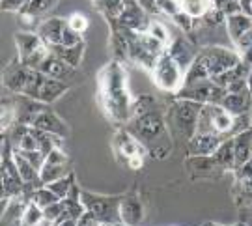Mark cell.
I'll return each mask as SVG.
<instances>
[{"instance_id": "cell-11", "label": "cell", "mask_w": 252, "mask_h": 226, "mask_svg": "<svg viewBox=\"0 0 252 226\" xmlns=\"http://www.w3.org/2000/svg\"><path fill=\"white\" fill-rule=\"evenodd\" d=\"M67 174H71L69 157L63 154L60 148H54L53 152L45 157V164L39 170V178L43 181V185H49V183L60 180V178H65Z\"/></svg>"}, {"instance_id": "cell-33", "label": "cell", "mask_w": 252, "mask_h": 226, "mask_svg": "<svg viewBox=\"0 0 252 226\" xmlns=\"http://www.w3.org/2000/svg\"><path fill=\"white\" fill-rule=\"evenodd\" d=\"M73 185H75V174H67L65 178H60V180H56V181H53V183H49L47 187L53 191L54 194L58 196L60 200H63L69 193H71V189H73Z\"/></svg>"}, {"instance_id": "cell-42", "label": "cell", "mask_w": 252, "mask_h": 226, "mask_svg": "<svg viewBox=\"0 0 252 226\" xmlns=\"http://www.w3.org/2000/svg\"><path fill=\"white\" fill-rule=\"evenodd\" d=\"M54 226H77V221H75V219H67V221H63V223L54 225Z\"/></svg>"}, {"instance_id": "cell-20", "label": "cell", "mask_w": 252, "mask_h": 226, "mask_svg": "<svg viewBox=\"0 0 252 226\" xmlns=\"http://www.w3.org/2000/svg\"><path fill=\"white\" fill-rule=\"evenodd\" d=\"M230 114L234 116H243L249 112L252 105V94L251 90H243L237 92V94H226L222 103H220Z\"/></svg>"}, {"instance_id": "cell-18", "label": "cell", "mask_w": 252, "mask_h": 226, "mask_svg": "<svg viewBox=\"0 0 252 226\" xmlns=\"http://www.w3.org/2000/svg\"><path fill=\"white\" fill-rule=\"evenodd\" d=\"M120 217L126 226H138L144 219V206L135 193H127L122 198Z\"/></svg>"}, {"instance_id": "cell-36", "label": "cell", "mask_w": 252, "mask_h": 226, "mask_svg": "<svg viewBox=\"0 0 252 226\" xmlns=\"http://www.w3.org/2000/svg\"><path fill=\"white\" fill-rule=\"evenodd\" d=\"M43 215H45V223H49V225H56V223H58V219L63 215L62 200H60V202H56V204H51L49 208L43 209Z\"/></svg>"}, {"instance_id": "cell-31", "label": "cell", "mask_w": 252, "mask_h": 226, "mask_svg": "<svg viewBox=\"0 0 252 226\" xmlns=\"http://www.w3.org/2000/svg\"><path fill=\"white\" fill-rule=\"evenodd\" d=\"M45 225V215H43V209L39 208L34 202H28L27 209L23 213L21 219V226H43Z\"/></svg>"}, {"instance_id": "cell-28", "label": "cell", "mask_w": 252, "mask_h": 226, "mask_svg": "<svg viewBox=\"0 0 252 226\" xmlns=\"http://www.w3.org/2000/svg\"><path fill=\"white\" fill-rule=\"evenodd\" d=\"M237 208H247L252 204V180H237L232 191Z\"/></svg>"}, {"instance_id": "cell-41", "label": "cell", "mask_w": 252, "mask_h": 226, "mask_svg": "<svg viewBox=\"0 0 252 226\" xmlns=\"http://www.w3.org/2000/svg\"><path fill=\"white\" fill-rule=\"evenodd\" d=\"M127 164H129L131 170L142 168V164H144V155H133V157H129V159H127Z\"/></svg>"}, {"instance_id": "cell-30", "label": "cell", "mask_w": 252, "mask_h": 226, "mask_svg": "<svg viewBox=\"0 0 252 226\" xmlns=\"http://www.w3.org/2000/svg\"><path fill=\"white\" fill-rule=\"evenodd\" d=\"M15 122H17V112H15L13 97H2V116H0V129H2V133L9 131Z\"/></svg>"}, {"instance_id": "cell-14", "label": "cell", "mask_w": 252, "mask_h": 226, "mask_svg": "<svg viewBox=\"0 0 252 226\" xmlns=\"http://www.w3.org/2000/svg\"><path fill=\"white\" fill-rule=\"evenodd\" d=\"M13 103H15V112H17V122L15 124H23V126H30V127L36 122V118L49 107L45 103L32 99V97H27L23 94H15Z\"/></svg>"}, {"instance_id": "cell-24", "label": "cell", "mask_w": 252, "mask_h": 226, "mask_svg": "<svg viewBox=\"0 0 252 226\" xmlns=\"http://www.w3.org/2000/svg\"><path fill=\"white\" fill-rule=\"evenodd\" d=\"M235 142V168H239L241 164L251 161L252 155V129L243 131L237 136H234Z\"/></svg>"}, {"instance_id": "cell-38", "label": "cell", "mask_w": 252, "mask_h": 226, "mask_svg": "<svg viewBox=\"0 0 252 226\" xmlns=\"http://www.w3.org/2000/svg\"><path fill=\"white\" fill-rule=\"evenodd\" d=\"M172 21H174V25L183 28V32H192V28H194V17H190L189 13H185V11H178L172 17Z\"/></svg>"}, {"instance_id": "cell-22", "label": "cell", "mask_w": 252, "mask_h": 226, "mask_svg": "<svg viewBox=\"0 0 252 226\" xmlns=\"http://www.w3.org/2000/svg\"><path fill=\"white\" fill-rule=\"evenodd\" d=\"M84 49H86V43H84V41L77 43V45H71V47H63V45H51L49 47V51H51L54 56L62 58L63 62L73 65V67H77V69H79V65H81V62H82Z\"/></svg>"}, {"instance_id": "cell-17", "label": "cell", "mask_w": 252, "mask_h": 226, "mask_svg": "<svg viewBox=\"0 0 252 226\" xmlns=\"http://www.w3.org/2000/svg\"><path fill=\"white\" fill-rule=\"evenodd\" d=\"M112 148H114V152L116 155L122 159H127L129 157H133V155H146V148L138 140H136L135 136L129 133V129H118L116 133H114V138H112Z\"/></svg>"}, {"instance_id": "cell-25", "label": "cell", "mask_w": 252, "mask_h": 226, "mask_svg": "<svg viewBox=\"0 0 252 226\" xmlns=\"http://www.w3.org/2000/svg\"><path fill=\"white\" fill-rule=\"evenodd\" d=\"M217 159V163L220 164L222 168H230L235 170V142L234 138H226L222 144L219 146V150L213 155Z\"/></svg>"}, {"instance_id": "cell-45", "label": "cell", "mask_w": 252, "mask_h": 226, "mask_svg": "<svg viewBox=\"0 0 252 226\" xmlns=\"http://www.w3.org/2000/svg\"><path fill=\"white\" fill-rule=\"evenodd\" d=\"M251 161H252V155H251Z\"/></svg>"}, {"instance_id": "cell-23", "label": "cell", "mask_w": 252, "mask_h": 226, "mask_svg": "<svg viewBox=\"0 0 252 226\" xmlns=\"http://www.w3.org/2000/svg\"><path fill=\"white\" fill-rule=\"evenodd\" d=\"M226 28H228V36L230 39L237 43L241 37L249 32L252 28V17L251 15H247V13H235V15H230V17L226 19Z\"/></svg>"}, {"instance_id": "cell-26", "label": "cell", "mask_w": 252, "mask_h": 226, "mask_svg": "<svg viewBox=\"0 0 252 226\" xmlns=\"http://www.w3.org/2000/svg\"><path fill=\"white\" fill-rule=\"evenodd\" d=\"M92 4L103 17L107 19V23H112L122 13L126 0H92Z\"/></svg>"}, {"instance_id": "cell-2", "label": "cell", "mask_w": 252, "mask_h": 226, "mask_svg": "<svg viewBox=\"0 0 252 226\" xmlns=\"http://www.w3.org/2000/svg\"><path fill=\"white\" fill-rule=\"evenodd\" d=\"M126 127L153 159H164L170 154V133L162 105L133 114Z\"/></svg>"}, {"instance_id": "cell-1", "label": "cell", "mask_w": 252, "mask_h": 226, "mask_svg": "<svg viewBox=\"0 0 252 226\" xmlns=\"http://www.w3.org/2000/svg\"><path fill=\"white\" fill-rule=\"evenodd\" d=\"M133 101L127 86L126 65L110 60L97 75V103L101 110L110 122L126 126L131 120Z\"/></svg>"}, {"instance_id": "cell-8", "label": "cell", "mask_w": 252, "mask_h": 226, "mask_svg": "<svg viewBox=\"0 0 252 226\" xmlns=\"http://www.w3.org/2000/svg\"><path fill=\"white\" fill-rule=\"evenodd\" d=\"M82 204L86 211L94 213L99 223H122L120 217V206H122V194L118 196H103V194H94L88 191L81 193Z\"/></svg>"}, {"instance_id": "cell-3", "label": "cell", "mask_w": 252, "mask_h": 226, "mask_svg": "<svg viewBox=\"0 0 252 226\" xmlns=\"http://www.w3.org/2000/svg\"><path fill=\"white\" fill-rule=\"evenodd\" d=\"M202 103L190 99H178L170 105L168 109V116L166 122L174 127V131H178V135L187 138L189 142L192 136L196 135V129H198V116L200 110H202Z\"/></svg>"}, {"instance_id": "cell-19", "label": "cell", "mask_w": 252, "mask_h": 226, "mask_svg": "<svg viewBox=\"0 0 252 226\" xmlns=\"http://www.w3.org/2000/svg\"><path fill=\"white\" fill-rule=\"evenodd\" d=\"M32 127L36 129H41L45 133H51V135H58V136H67L69 135V127L63 122L62 118L58 116L53 109L47 107L39 116L36 118V122L32 124Z\"/></svg>"}, {"instance_id": "cell-15", "label": "cell", "mask_w": 252, "mask_h": 226, "mask_svg": "<svg viewBox=\"0 0 252 226\" xmlns=\"http://www.w3.org/2000/svg\"><path fill=\"white\" fill-rule=\"evenodd\" d=\"M168 55L181 65V69L187 73V69L190 67V64L196 60V45L194 41H190L189 37L178 36L176 39H172L170 45H168Z\"/></svg>"}, {"instance_id": "cell-10", "label": "cell", "mask_w": 252, "mask_h": 226, "mask_svg": "<svg viewBox=\"0 0 252 226\" xmlns=\"http://www.w3.org/2000/svg\"><path fill=\"white\" fill-rule=\"evenodd\" d=\"M152 21V15L138 4V0H126L122 13L118 15L116 21H112L108 25H116L120 28L131 30V32H148Z\"/></svg>"}, {"instance_id": "cell-37", "label": "cell", "mask_w": 252, "mask_h": 226, "mask_svg": "<svg viewBox=\"0 0 252 226\" xmlns=\"http://www.w3.org/2000/svg\"><path fill=\"white\" fill-rule=\"evenodd\" d=\"M67 25L77 32V34H84L86 30H88V19L84 17L82 13H71L69 17H67Z\"/></svg>"}, {"instance_id": "cell-27", "label": "cell", "mask_w": 252, "mask_h": 226, "mask_svg": "<svg viewBox=\"0 0 252 226\" xmlns=\"http://www.w3.org/2000/svg\"><path fill=\"white\" fill-rule=\"evenodd\" d=\"M187 168L192 174H211L215 172V168H222V166L217 163L213 155H207V157H189Z\"/></svg>"}, {"instance_id": "cell-5", "label": "cell", "mask_w": 252, "mask_h": 226, "mask_svg": "<svg viewBox=\"0 0 252 226\" xmlns=\"http://www.w3.org/2000/svg\"><path fill=\"white\" fill-rule=\"evenodd\" d=\"M37 36L45 41L47 47L51 45L71 47L84 41L81 34H77L67 25V19H62V17H49L45 21H41L39 27H37Z\"/></svg>"}, {"instance_id": "cell-29", "label": "cell", "mask_w": 252, "mask_h": 226, "mask_svg": "<svg viewBox=\"0 0 252 226\" xmlns=\"http://www.w3.org/2000/svg\"><path fill=\"white\" fill-rule=\"evenodd\" d=\"M181 11L189 13L190 17L200 19L213 8V0H178Z\"/></svg>"}, {"instance_id": "cell-6", "label": "cell", "mask_w": 252, "mask_h": 226, "mask_svg": "<svg viewBox=\"0 0 252 226\" xmlns=\"http://www.w3.org/2000/svg\"><path fill=\"white\" fill-rule=\"evenodd\" d=\"M15 45H17V58L30 69H39L43 60L51 55L49 47L37 36V32H17Z\"/></svg>"}, {"instance_id": "cell-4", "label": "cell", "mask_w": 252, "mask_h": 226, "mask_svg": "<svg viewBox=\"0 0 252 226\" xmlns=\"http://www.w3.org/2000/svg\"><path fill=\"white\" fill-rule=\"evenodd\" d=\"M69 88H71V84H67V82H63V81H56V79H51V77H47L45 73L37 71V69H32L27 88L23 90V96L49 105V103L56 101L58 97H62Z\"/></svg>"}, {"instance_id": "cell-40", "label": "cell", "mask_w": 252, "mask_h": 226, "mask_svg": "<svg viewBox=\"0 0 252 226\" xmlns=\"http://www.w3.org/2000/svg\"><path fill=\"white\" fill-rule=\"evenodd\" d=\"M239 221L245 223V225L252 226V204L251 206H247V208L239 209Z\"/></svg>"}, {"instance_id": "cell-13", "label": "cell", "mask_w": 252, "mask_h": 226, "mask_svg": "<svg viewBox=\"0 0 252 226\" xmlns=\"http://www.w3.org/2000/svg\"><path fill=\"white\" fill-rule=\"evenodd\" d=\"M37 71L45 73L47 77L56 79V81L67 82V84H73V82H77L79 79H81V75H79V69H77V67H73V65H69V64H65L62 58L54 56L53 53L43 60V64L39 65Z\"/></svg>"}, {"instance_id": "cell-44", "label": "cell", "mask_w": 252, "mask_h": 226, "mask_svg": "<svg viewBox=\"0 0 252 226\" xmlns=\"http://www.w3.org/2000/svg\"><path fill=\"white\" fill-rule=\"evenodd\" d=\"M251 126H252V116H251Z\"/></svg>"}, {"instance_id": "cell-21", "label": "cell", "mask_w": 252, "mask_h": 226, "mask_svg": "<svg viewBox=\"0 0 252 226\" xmlns=\"http://www.w3.org/2000/svg\"><path fill=\"white\" fill-rule=\"evenodd\" d=\"M211 107V126L217 135H226L230 138V133L234 129L235 116L230 114L222 105H209Z\"/></svg>"}, {"instance_id": "cell-32", "label": "cell", "mask_w": 252, "mask_h": 226, "mask_svg": "<svg viewBox=\"0 0 252 226\" xmlns=\"http://www.w3.org/2000/svg\"><path fill=\"white\" fill-rule=\"evenodd\" d=\"M30 202H34V204H37L41 209H45V208H49L51 204L60 202V198H58L47 185H43V187H39V189H36L30 194Z\"/></svg>"}, {"instance_id": "cell-9", "label": "cell", "mask_w": 252, "mask_h": 226, "mask_svg": "<svg viewBox=\"0 0 252 226\" xmlns=\"http://www.w3.org/2000/svg\"><path fill=\"white\" fill-rule=\"evenodd\" d=\"M198 58L206 65V69L211 79L215 75H220V73L228 71V69H232V67H235V65H239V64L243 62V58H241V55L237 51H230L226 47L219 45L202 49Z\"/></svg>"}, {"instance_id": "cell-39", "label": "cell", "mask_w": 252, "mask_h": 226, "mask_svg": "<svg viewBox=\"0 0 252 226\" xmlns=\"http://www.w3.org/2000/svg\"><path fill=\"white\" fill-rule=\"evenodd\" d=\"M30 2L32 0H0V6H2L4 11H19V13H23Z\"/></svg>"}, {"instance_id": "cell-16", "label": "cell", "mask_w": 252, "mask_h": 226, "mask_svg": "<svg viewBox=\"0 0 252 226\" xmlns=\"http://www.w3.org/2000/svg\"><path fill=\"white\" fill-rule=\"evenodd\" d=\"M222 142H224V138L215 133H196L187 142V150H189L190 157H207V155H215Z\"/></svg>"}, {"instance_id": "cell-43", "label": "cell", "mask_w": 252, "mask_h": 226, "mask_svg": "<svg viewBox=\"0 0 252 226\" xmlns=\"http://www.w3.org/2000/svg\"><path fill=\"white\" fill-rule=\"evenodd\" d=\"M247 86H249V90H251V94H252V65H251V69H249V75H247Z\"/></svg>"}, {"instance_id": "cell-35", "label": "cell", "mask_w": 252, "mask_h": 226, "mask_svg": "<svg viewBox=\"0 0 252 226\" xmlns=\"http://www.w3.org/2000/svg\"><path fill=\"white\" fill-rule=\"evenodd\" d=\"M148 32H150L155 39L162 41L166 47L170 45V39H168L170 34H168V30H166V27H164L162 23H159V21H152V25H150V28H148Z\"/></svg>"}, {"instance_id": "cell-7", "label": "cell", "mask_w": 252, "mask_h": 226, "mask_svg": "<svg viewBox=\"0 0 252 226\" xmlns=\"http://www.w3.org/2000/svg\"><path fill=\"white\" fill-rule=\"evenodd\" d=\"M152 77L157 88L170 92V94H178L185 86V71L181 69L180 64L168 55V51L159 58L155 69L152 71Z\"/></svg>"}, {"instance_id": "cell-12", "label": "cell", "mask_w": 252, "mask_h": 226, "mask_svg": "<svg viewBox=\"0 0 252 226\" xmlns=\"http://www.w3.org/2000/svg\"><path fill=\"white\" fill-rule=\"evenodd\" d=\"M30 73H32L30 67L21 64L19 58H13L2 71V84L11 94H23L30 79Z\"/></svg>"}, {"instance_id": "cell-34", "label": "cell", "mask_w": 252, "mask_h": 226, "mask_svg": "<svg viewBox=\"0 0 252 226\" xmlns=\"http://www.w3.org/2000/svg\"><path fill=\"white\" fill-rule=\"evenodd\" d=\"M213 8L220 9L226 17L243 11V9H241V4H239V0H213Z\"/></svg>"}]
</instances>
